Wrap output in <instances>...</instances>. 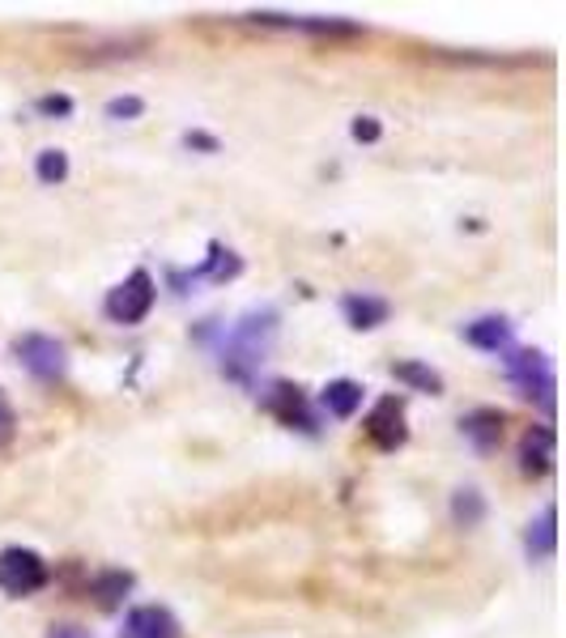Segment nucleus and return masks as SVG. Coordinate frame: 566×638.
I'll return each instance as SVG.
<instances>
[{"instance_id": "f257e3e1", "label": "nucleus", "mask_w": 566, "mask_h": 638, "mask_svg": "<svg viewBox=\"0 0 566 638\" xmlns=\"http://www.w3.org/2000/svg\"><path fill=\"white\" fill-rule=\"evenodd\" d=\"M273 341H277V311H273V307H252V311L230 328V337H226V349H222L226 375L252 379V371L264 362V353L273 349Z\"/></svg>"}, {"instance_id": "f03ea898", "label": "nucleus", "mask_w": 566, "mask_h": 638, "mask_svg": "<svg viewBox=\"0 0 566 638\" xmlns=\"http://www.w3.org/2000/svg\"><path fill=\"white\" fill-rule=\"evenodd\" d=\"M154 302H158L154 277H150L146 268H137V273H128L124 286H115V290L106 295V315H111L115 324H141V320L154 311Z\"/></svg>"}, {"instance_id": "7ed1b4c3", "label": "nucleus", "mask_w": 566, "mask_h": 638, "mask_svg": "<svg viewBox=\"0 0 566 638\" xmlns=\"http://www.w3.org/2000/svg\"><path fill=\"white\" fill-rule=\"evenodd\" d=\"M13 353H17V362L35 375V379H64V371H68V353H64V345L55 341V337H43V333H26V337H17L13 341Z\"/></svg>"}, {"instance_id": "20e7f679", "label": "nucleus", "mask_w": 566, "mask_h": 638, "mask_svg": "<svg viewBox=\"0 0 566 638\" xmlns=\"http://www.w3.org/2000/svg\"><path fill=\"white\" fill-rule=\"evenodd\" d=\"M48 584V562L35 549H4L0 553V591L30 596Z\"/></svg>"}, {"instance_id": "39448f33", "label": "nucleus", "mask_w": 566, "mask_h": 638, "mask_svg": "<svg viewBox=\"0 0 566 638\" xmlns=\"http://www.w3.org/2000/svg\"><path fill=\"white\" fill-rule=\"evenodd\" d=\"M124 638H184L179 622L171 609L162 604H137L128 617H124Z\"/></svg>"}, {"instance_id": "423d86ee", "label": "nucleus", "mask_w": 566, "mask_h": 638, "mask_svg": "<svg viewBox=\"0 0 566 638\" xmlns=\"http://www.w3.org/2000/svg\"><path fill=\"white\" fill-rule=\"evenodd\" d=\"M366 435L379 442V447H401L405 442V404L397 400V396H388V400H379L375 404V413L366 417Z\"/></svg>"}, {"instance_id": "0eeeda50", "label": "nucleus", "mask_w": 566, "mask_h": 638, "mask_svg": "<svg viewBox=\"0 0 566 638\" xmlns=\"http://www.w3.org/2000/svg\"><path fill=\"white\" fill-rule=\"evenodd\" d=\"M464 341L486 349V353H503L512 345V324L503 315H481V320L464 324Z\"/></svg>"}, {"instance_id": "6e6552de", "label": "nucleus", "mask_w": 566, "mask_h": 638, "mask_svg": "<svg viewBox=\"0 0 566 638\" xmlns=\"http://www.w3.org/2000/svg\"><path fill=\"white\" fill-rule=\"evenodd\" d=\"M341 311H345V320H350L354 328H379V324L392 315V307L375 295H345Z\"/></svg>"}, {"instance_id": "1a4fd4ad", "label": "nucleus", "mask_w": 566, "mask_h": 638, "mask_svg": "<svg viewBox=\"0 0 566 638\" xmlns=\"http://www.w3.org/2000/svg\"><path fill=\"white\" fill-rule=\"evenodd\" d=\"M461 426H464V435L477 442L481 451L499 447V439H503V413H499V409H477V413L464 417Z\"/></svg>"}, {"instance_id": "9d476101", "label": "nucleus", "mask_w": 566, "mask_h": 638, "mask_svg": "<svg viewBox=\"0 0 566 638\" xmlns=\"http://www.w3.org/2000/svg\"><path fill=\"white\" fill-rule=\"evenodd\" d=\"M319 404H324L332 417H354L362 409V384H354V379H332V384L324 388V396H319Z\"/></svg>"}, {"instance_id": "9b49d317", "label": "nucleus", "mask_w": 566, "mask_h": 638, "mask_svg": "<svg viewBox=\"0 0 566 638\" xmlns=\"http://www.w3.org/2000/svg\"><path fill=\"white\" fill-rule=\"evenodd\" d=\"M519 468L528 473V477H541L545 468H550V460H554V435L550 430H537V435H528L524 439V451H519Z\"/></svg>"}, {"instance_id": "f8f14e48", "label": "nucleus", "mask_w": 566, "mask_h": 638, "mask_svg": "<svg viewBox=\"0 0 566 638\" xmlns=\"http://www.w3.org/2000/svg\"><path fill=\"white\" fill-rule=\"evenodd\" d=\"M554 524H558V511L545 506L541 520L528 528V540H524V545H528L532 558H554V549H558V528H554Z\"/></svg>"}, {"instance_id": "ddd939ff", "label": "nucleus", "mask_w": 566, "mask_h": 638, "mask_svg": "<svg viewBox=\"0 0 566 638\" xmlns=\"http://www.w3.org/2000/svg\"><path fill=\"white\" fill-rule=\"evenodd\" d=\"M392 375H397L401 384H413L417 392H430V396L443 392V375H439V371H430V366H422V362H397V366H392Z\"/></svg>"}, {"instance_id": "4468645a", "label": "nucleus", "mask_w": 566, "mask_h": 638, "mask_svg": "<svg viewBox=\"0 0 566 638\" xmlns=\"http://www.w3.org/2000/svg\"><path fill=\"white\" fill-rule=\"evenodd\" d=\"M452 520L461 528H477L486 520V498L477 490H456V498H452Z\"/></svg>"}, {"instance_id": "2eb2a0df", "label": "nucleus", "mask_w": 566, "mask_h": 638, "mask_svg": "<svg viewBox=\"0 0 566 638\" xmlns=\"http://www.w3.org/2000/svg\"><path fill=\"white\" fill-rule=\"evenodd\" d=\"M35 175L43 184H64L68 179V153L64 149H43L39 162H35Z\"/></svg>"}, {"instance_id": "dca6fc26", "label": "nucleus", "mask_w": 566, "mask_h": 638, "mask_svg": "<svg viewBox=\"0 0 566 638\" xmlns=\"http://www.w3.org/2000/svg\"><path fill=\"white\" fill-rule=\"evenodd\" d=\"M239 268H243V264H239V260H235L230 251H217V247H213V260H209V264H205V273H209V277H213V282H226V277H239Z\"/></svg>"}, {"instance_id": "f3484780", "label": "nucleus", "mask_w": 566, "mask_h": 638, "mask_svg": "<svg viewBox=\"0 0 566 638\" xmlns=\"http://www.w3.org/2000/svg\"><path fill=\"white\" fill-rule=\"evenodd\" d=\"M141 111H146V102L133 99V95H128V99H111V102H106V115H111V120H137Z\"/></svg>"}, {"instance_id": "a211bd4d", "label": "nucleus", "mask_w": 566, "mask_h": 638, "mask_svg": "<svg viewBox=\"0 0 566 638\" xmlns=\"http://www.w3.org/2000/svg\"><path fill=\"white\" fill-rule=\"evenodd\" d=\"M128 588H133V579H128V575H120V571H115V575H103V579H99V591H103V604H111V600H115L120 591H128Z\"/></svg>"}, {"instance_id": "6ab92c4d", "label": "nucleus", "mask_w": 566, "mask_h": 638, "mask_svg": "<svg viewBox=\"0 0 566 638\" xmlns=\"http://www.w3.org/2000/svg\"><path fill=\"white\" fill-rule=\"evenodd\" d=\"M379 133H383L379 120H370V115L354 120V141H366V146H370V141H379Z\"/></svg>"}, {"instance_id": "aec40b11", "label": "nucleus", "mask_w": 566, "mask_h": 638, "mask_svg": "<svg viewBox=\"0 0 566 638\" xmlns=\"http://www.w3.org/2000/svg\"><path fill=\"white\" fill-rule=\"evenodd\" d=\"M39 111H43V115H68V111H73V99L48 95V99H39Z\"/></svg>"}, {"instance_id": "412c9836", "label": "nucleus", "mask_w": 566, "mask_h": 638, "mask_svg": "<svg viewBox=\"0 0 566 638\" xmlns=\"http://www.w3.org/2000/svg\"><path fill=\"white\" fill-rule=\"evenodd\" d=\"M13 430V409H9V400H4V392H0V439Z\"/></svg>"}, {"instance_id": "4be33fe9", "label": "nucleus", "mask_w": 566, "mask_h": 638, "mask_svg": "<svg viewBox=\"0 0 566 638\" xmlns=\"http://www.w3.org/2000/svg\"><path fill=\"white\" fill-rule=\"evenodd\" d=\"M48 638H90V635H86L81 626H52V630H48Z\"/></svg>"}]
</instances>
